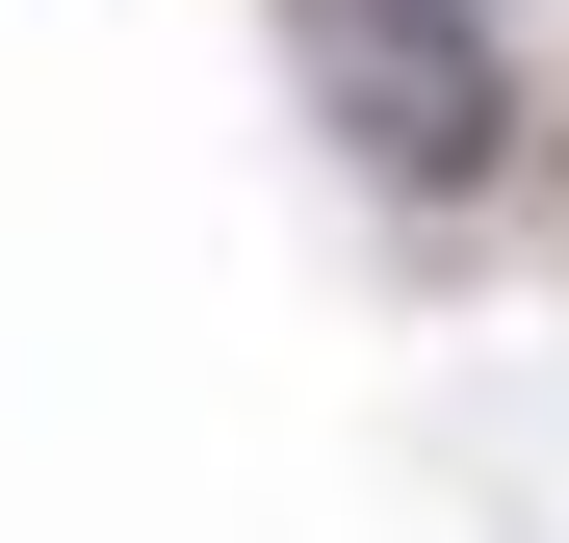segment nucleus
<instances>
[{"instance_id":"obj_1","label":"nucleus","mask_w":569,"mask_h":543,"mask_svg":"<svg viewBox=\"0 0 569 543\" xmlns=\"http://www.w3.org/2000/svg\"><path fill=\"white\" fill-rule=\"evenodd\" d=\"M311 130L389 181L415 233H466L518 181V52H492V0H311Z\"/></svg>"}]
</instances>
